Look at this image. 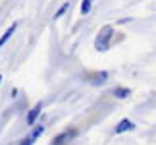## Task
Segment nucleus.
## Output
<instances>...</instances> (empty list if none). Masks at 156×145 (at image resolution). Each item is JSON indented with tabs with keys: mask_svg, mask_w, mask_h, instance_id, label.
<instances>
[{
	"mask_svg": "<svg viewBox=\"0 0 156 145\" xmlns=\"http://www.w3.org/2000/svg\"><path fill=\"white\" fill-rule=\"evenodd\" d=\"M112 35H114V27H112V25H106L102 31L98 33V37H97V48H100V50H106V48H108V43L112 41Z\"/></svg>",
	"mask_w": 156,
	"mask_h": 145,
	"instance_id": "1",
	"label": "nucleus"
},
{
	"mask_svg": "<svg viewBox=\"0 0 156 145\" xmlns=\"http://www.w3.org/2000/svg\"><path fill=\"white\" fill-rule=\"evenodd\" d=\"M77 136V130L75 128H69V130H64L62 134H58L56 137H54L52 139V143L50 145H68L71 139H73V137Z\"/></svg>",
	"mask_w": 156,
	"mask_h": 145,
	"instance_id": "2",
	"label": "nucleus"
},
{
	"mask_svg": "<svg viewBox=\"0 0 156 145\" xmlns=\"http://www.w3.org/2000/svg\"><path fill=\"white\" fill-rule=\"evenodd\" d=\"M43 132H44V126H43V124H39L37 128H35V130H33L27 137H23V139L20 141V145H33V143L37 141L41 136H43Z\"/></svg>",
	"mask_w": 156,
	"mask_h": 145,
	"instance_id": "3",
	"label": "nucleus"
},
{
	"mask_svg": "<svg viewBox=\"0 0 156 145\" xmlns=\"http://www.w3.org/2000/svg\"><path fill=\"white\" fill-rule=\"evenodd\" d=\"M41 112H43V102H37L31 110L27 112V118H25V122H27V126H33L35 122L39 120V116H41Z\"/></svg>",
	"mask_w": 156,
	"mask_h": 145,
	"instance_id": "4",
	"label": "nucleus"
},
{
	"mask_svg": "<svg viewBox=\"0 0 156 145\" xmlns=\"http://www.w3.org/2000/svg\"><path fill=\"white\" fill-rule=\"evenodd\" d=\"M131 130H135V124L131 122L129 118H123V120H119L118 126L114 128V134L119 136V134H125V132H131Z\"/></svg>",
	"mask_w": 156,
	"mask_h": 145,
	"instance_id": "5",
	"label": "nucleus"
},
{
	"mask_svg": "<svg viewBox=\"0 0 156 145\" xmlns=\"http://www.w3.org/2000/svg\"><path fill=\"white\" fill-rule=\"evenodd\" d=\"M16 29H17V21H16V23H12V25H10V27L4 31V35L0 37V48H2V46H4V45H6V43H8V41L12 39V35L16 33Z\"/></svg>",
	"mask_w": 156,
	"mask_h": 145,
	"instance_id": "6",
	"label": "nucleus"
},
{
	"mask_svg": "<svg viewBox=\"0 0 156 145\" xmlns=\"http://www.w3.org/2000/svg\"><path fill=\"white\" fill-rule=\"evenodd\" d=\"M112 93H114V97H116V99H127V97L131 95V89H129V87H116Z\"/></svg>",
	"mask_w": 156,
	"mask_h": 145,
	"instance_id": "7",
	"label": "nucleus"
},
{
	"mask_svg": "<svg viewBox=\"0 0 156 145\" xmlns=\"http://www.w3.org/2000/svg\"><path fill=\"white\" fill-rule=\"evenodd\" d=\"M69 6H71V2H64V4H62V6L58 8V12L54 14V20H60V17H62V16L66 14V12L69 10Z\"/></svg>",
	"mask_w": 156,
	"mask_h": 145,
	"instance_id": "8",
	"label": "nucleus"
},
{
	"mask_svg": "<svg viewBox=\"0 0 156 145\" xmlns=\"http://www.w3.org/2000/svg\"><path fill=\"white\" fill-rule=\"evenodd\" d=\"M93 2H94V0H83V2H81V16H87L89 12H91Z\"/></svg>",
	"mask_w": 156,
	"mask_h": 145,
	"instance_id": "9",
	"label": "nucleus"
},
{
	"mask_svg": "<svg viewBox=\"0 0 156 145\" xmlns=\"http://www.w3.org/2000/svg\"><path fill=\"white\" fill-rule=\"evenodd\" d=\"M106 80H108V74H106V72H100V76L91 77V83H93V85H98V83H104Z\"/></svg>",
	"mask_w": 156,
	"mask_h": 145,
	"instance_id": "10",
	"label": "nucleus"
},
{
	"mask_svg": "<svg viewBox=\"0 0 156 145\" xmlns=\"http://www.w3.org/2000/svg\"><path fill=\"white\" fill-rule=\"evenodd\" d=\"M0 83H2V76H0Z\"/></svg>",
	"mask_w": 156,
	"mask_h": 145,
	"instance_id": "11",
	"label": "nucleus"
}]
</instances>
